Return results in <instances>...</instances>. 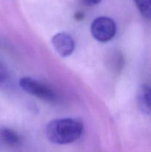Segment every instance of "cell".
<instances>
[{"label": "cell", "mask_w": 151, "mask_h": 152, "mask_svg": "<svg viewBox=\"0 0 151 152\" xmlns=\"http://www.w3.org/2000/svg\"><path fill=\"white\" fill-rule=\"evenodd\" d=\"M83 126L79 121L71 118L56 119L47 124L46 137L55 144L65 145L72 143L81 137Z\"/></svg>", "instance_id": "6da1fadb"}, {"label": "cell", "mask_w": 151, "mask_h": 152, "mask_svg": "<svg viewBox=\"0 0 151 152\" xmlns=\"http://www.w3.org/2000/svg\"><path fill=\"white\" fill-rule=\"evenodd\" d=\"M52 44L56 51L62 57L70 56L75 49V42L67 33H58L52 38Z\"/></svg>", "instance_id": "277c9868"}, {"label": "cell", "mask_w": 151, "mask_h": 152, "mask_svg": "<svg viewBox=\"0 0 151 152\" xmlns=\"http://www.w3.org/2000/svg\"><path fill=\"white\" fill-rule=\"evenodd\" d=\"M142 16L151 19V0H133Z\"/></svg>", "instance_id": "52a82bcc"}, {"label": "cell", "mask_w": 151, "mask_h": 152, "mask_svg": "<svg viewBox=\"0 0 151 152\" xmlns=\"http://www.w3.org/2000/svg\"><path fill=\"white\" fill-rule=\"evenodd\" d=\"M91 34L97 41L106 42L112 39L116 33V25L112 19L101 16L93 21L90 27Z\"/></svg>", "instance_id": "3957f363"}, {"label": "cell", "mask_w": 151, "mask_h": 152, "mask_svg": "<svg viewBox=\"0 0 151 152\" xmlns=\"http://www.w3.org/2000/svg\"><path fill=\"white\" fill-rule=\"evenodd\" d=\"M101 1H102V0H82L83 2H84L86 5L88 6L96 5V4L100 3Z\"/></svg>", "instance_id": "9c48e42d"}, {"label": "cell", "mask_w": 151, "mask_h": 152, "mask_svg": "<svg viewBox=\"0 0 151 152\" xmlns=\"http://www.w3.org/2000/svg\"><path fill=\"white\" fill-rule=\"evenodd\" d=\"M7 72L5 67L0 62V85L3 84L7 80Z\"/></svg>", "instance_id": "ba28073f"}, {"label": "cell", "mask_w": 151, "mask_h": 152, "mask_svg": "<svg viewBox=\"0 0 151 152\" xmlns=\"http://www.w3.org/2000/svg\"><path fill=\"white\" fill-rule=\"evenodd\" d=\"M137 103L139 110L144 114H151V86L142 85L137 93Z\"/></svg>", "instance_id": "5b68a950"}, {"label": "cell", "mask_w": 151, "mask_h": 152, "mask_svg": "<svg viewBox=\"0 0 151 152\" xmlns=\"http://www.w3.org/2000/svg\"><path fill=\"white\" fill-rule=\"evenodd\" d=\"M19 86L27 93L44 101L53 102L57 99V95L53 88L31 77H26L21 79Z\"/></svg>", "instance_id": "7a4b0ae2"}, {"label": "cell", "mask_w": 151, "mask_h": 152, "mask_svg": "<svg viewBox=\"0 0 151 152\" xmlns=\"http://www.w3.org/2000/svg\"><path fill=\"white\" fill-rule=\"evenodd\" d=\"M0 138L3 142L9 146H17L21 142V137L17 132L9 128L0 129Z\"/></svg>", "instance_id": "8992f818"}]
</instances>
